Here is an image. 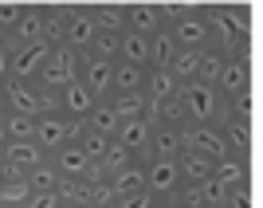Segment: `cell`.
<instances>
[{
  "mask_svg": "<svg viewBox=\"0 0 263 208\" xmlns=\"http://www.w3.org/2000/svg\"><path fill=\"white\" fill-rule=\"evenodd\" d=\"M12 79V47L8 44H0V87Z\"/></svg>",
  "mask_w": 263,
  "mask_h": 208,
  "instance_id": "obj_39",
  "label": "cell"
},
{
  "mask_svg": "<svg viewBox=\"0 0 263 208\" xmlns=\"http://www.w3.org/2000/svg\"><path fill=\"white\" fill-rule=\"evenodd\" d=\"M126 32H138L145 40H154L157 32H165L161 8H154V4H126Z\"/></svg>",
  "mask_w": 263,
  "mask_h": 208,
  "instance_id": "obj_12",
  "label": "cell"
},
{
  "mask_svg": "<svg viewBox=\"0 0 263 208\" xmlns=\"http://www.w3.org/2000/svg\"><path fill=\"white\" fill-rule=\"evenodd\" d=\"M110 106L118 114V122H134V118H145V110H149V99L145 94H110Z\"/></svg>",
  "mask_w": 263,
  "mask_h": 208,
  "instance_id": "obj_24",
  "label": "cell"
},
{
  "mask_svg": "<svg viewBox=\"0 0 263 208\" xmlns=\"http://www.w3.org/2000/svg\"><path fill=\"white\" fill-rule=\"evenodd\" d=\"M228 138H232V145H243V142H248V138H243V126H240V122H232V126H228Z\"/></svg>",
  "mask_w": 263,
  "mask_h": 208,
  "instance_id": "obj_40",
  "label": "cell"
},
{
  "mask_svg": "<svg viewBox=\"0 0 263 208\" xmlns=\"http://www.w3.org/2000/svg\"><path fill=\"white\" fill-rule=\"evenodd\" d=\"M200 200H204V208H220L224 204V200H228V188L220 185V181H204V185H200Z\"/></svg>",
  "mask_w": 263,
  "mask_h": 208,
  "instance_id": "obj_36",
  "label": "cell"
},
{
  "mask_svg": "<svg viewBox=\"0 0 263 208\" xmlns=\"http://www.w3.org/2000/svg\"><path fill=\"white\" fill-rule=\"evenodd\" d=\"M47 59H51V44H20V47H12V79H16V83H35Z\"/></svg>",
  "mask_w": 263,
  "mask_h": 208,
  "instance_id": "obj_7",
  "label": "cell"
},
{
  "mask_svg": "<svg viewBox=\"0 0 263 208\" xmlns=\"http://www.w3.org/2000/svg\"><path fill=\"white\" fill-rule=\"evenodd\" d=\"M106 208H118V204H106Z\"/></svg>",
  "mask_w": 263,
  "mask_h": 208,
  "instance_id": "obj_46",
  "label": "cell"
},
{
  "mask_svg": "<svg viewBox=\"0 0 263 208\" xmlns=\"http://www.w3.org/2000/svg\"><path fill=\"white\" fill-rule=\"evenodd\" d=\"M181 99H185V110L193 122H212V114H216V94H212L209 83H189V87H181Z\"/></svg>",
  "mask_w": 263,
  "mask_h": 208,
  "instance_id": "obj_11",
  "label": "cell"
},
{
  "mask_svg": "<svg viewBox=\"0 0 263 208\" xmlns=\"http://www.w3.org/2000/svg\"><path fill=\"white\" fill-rule=\"evenodd\" d=\"M0 169H4V138H0Z\"/></svg>",
  "mask_w": 263,
  "mask_h": 208,
  "instance_id": "obj_43",
  "label": "cell"
},
{
  "mask_svg": "<svg viewBox=\"0 0 263 208\" xmlns=\"http://www.w3.org/2000/svg\"><path fill=\"white\" fill-rule=\"evenodd\" d=\"M59 204H63V197H59V193H32L24 208H59Z\"/></svg>",
  "mask_w": 263,
  "mask_h": 208,
  "instance_id": "obj_38",
  "label": "cell"
},
{
  "mask_svg": "<svg viewBox=\"0 0 263 208\" xmlns=\"http://www.w3.org/2000/svg\"><path fill=\"white\" fill-rule=\"evenodd\" d=\"M169 32H173L181 51H204V44H209V35H212V24L204 20V16H197V12H189L185 20L173 24Z\"/></svg>",
  "mask_w": 263,
  "mask_h": 208,
  "instance_id": "obj_8",
  "label": "cell"
},
{
  "mask_svg": "<svg viewBox=\"0 0 263 208\" xmlns=\"http://www.w3.org/2000/svg\"><path fill=\"white\" fill-rule=\"evenodd\" d=\"M118 63H134V67L149 71V40L138 35V32H126L118 40Z\"/></svg>",
  "mask_w": 263,
  "mask_h": 208,
  "instance_id": "obj_20",
  "label": "cell"
},
{
  "mask_svg": "<svg viewBox=\"0 0 263 208\" xmlns=\"http://www.w3.org/2000/svg\"><path fill=\"white\" fill-rule=\"evenodd\" d=\"M243 83H248V71H243V63H240V59H228V63L220 67V79H216V87L224 90V94L240 99V94H243Z\"/></svg>",
  "mask_w": 263,
  "mask_h": 208,
  "instance_id": "obj_26",
  "label": "cell"
},
{
  "mask_svg": "<svg viewBox=\"0 0 263 208\" xmlns=\"http://www.w3.org/2000/svg\"><path fill=\"white\" fill-rule=\"evenodd\" d=\"M87 134V122H79V118H67L63 110H47V114H40L35 118V142L44 145V154H59L63 145L79 142Z\"/></svg>",
  "mask_w": 263,
  "mask_h": 208,
  "instance_id": "obj_2",
  "label": "cell"
},
{
  "mask_svg": "<svg viewBox=\"0 0 263 208\" xmlns=\"http://www.w3.org/2000/svg\"><path fill=\"white\" fill-rule=\"evenodd\" d=\"M185 134V149H197V154L212 157V161H220V157H228V145H224V138H220L216 130H209V126H189Z\"/></svg>",
  "mask_w": 263,
  "mask_h": 208,
  "instance_id": "obj_14",
  "label": "cell"
},
{
  "mask_svg": "<svg viewBox=\"0 0 263 208\" xmlns=\"http://www.w3.org/2000/svg\"><path fill=\"white\" fill-rule=\"evenodd\" d=\"M24 12H28V8H16V4H0V35H4V44H12V35H16V28H20Z\"/></svg>",
  "mask_w": 263,
  "mask_h": 208,
  "instance_id": "obj_33",
  "label": "cell"
},
{
  "mask_svg": "<svg viewBox=\"0 0 263 208\" xmlns=\"http://www.w3.org/2000/svg\"><path fill=\"white\" fill-rule=\"evenodd\" d=\"M59 208H83V204H71V200H63V204H59Z\"/></svg>",
  "mask_w": 263,
  "mask_h": 208,
  "instance_id": "obj_44",
  "label": "cell"
},
{
  "mask_svg": "<svg viewBox=\"0 0 263 208\" xmlns=\"http://www.w3.org/2000/svg\"><path fill=\"white\" fill-rule=\"evenodd\" d=\"M200 59H204V51H177V59H173L169 71L177 75L181 87H189V83H197V79H200Z\"/></svg>",
  "mask_w": 263,
  "mask_h": 208,
  "instance_id": "obj_27",
  "label": "cell"
},
{
  "mask_svg": "<svg viewBox=\"0 0 263 208\" xmlns=\"http://www.w3.org/2000/svg\"><path fill=\"white\" fill-rule=\"evenodd\" d=\"M173 94H181V83H177L173 71H149V79H145V99L149 102H169Z\"/></svg>",
  "mask_w": 263,
  "mask_h": 208,
  "instance_id": "obj_21",
  "label": "cell"
},
{
  "mask_svg": "<svg viewBox=\"0 0 263 208\" xmlns=\"http://www.w3.org/2000/svg\"><path fill=\"white\" fill-rule=\"evenodd\" d=\"M79 145H83V149L90 154V161H95V165H102V161H106V154L114 149V138H106V134H95V130H87L83 138H79Z\"/></svg>",
  "mask_w": 263,
  "mask_h": 208,
  "instance_id": "obj_30",
  "label": "cell"
},
{
  "mask_svg": "<svg viewBox=\"0 0 263 208\" xmlns=\"http://www.w3.org/2000/svg\"><path fill=\"white\" fill-rule=\"evenodd\" d=\"M177 165H181V181H189V185H204L212 177V169H216V161L197 154V149H185V154L177 157Z\"/></svg>",
  "mask_w": 263,
  "mask_h": 208,
  "instance_id": "obj_17",
  "label": "cell"
},
{
  "mask_svg": "<svg viewBox=\"0 0 263 208\" xmlns=\"http://www.w3.org/2000/svg\"><path fill=\"white\" fill-rule=\"evenodd\" d=\"M118 208H157V197L149 193V188H142V193H130V197L114 200Z\"/></svg>",
  "mask_w": 263,
  "mask_h": 208,
  "instance_id": "obj_37",
  "label": "cell"
},
{
  "mask_svg": "<svg viewBox=\"0 0 263 208\" xmlns=\"http://www.w3.org/2000/svg\"><path fill=\"white\" fill-rule=\"evenodd\" d=\"M79 79H83V55L59 44V47H51V59L44 63V71H40V79H35V87L59 99V94H63L71 83H79Z\"/></svg>",
  "mask_w": 263,
  "mask_h": 208,
  "instance_id": "obj_1",
  "label": "cell"
},
{
  "mask_svg": "<svg viewBox=\"0 0 263 208\" xmlns=\"http://www.w3.org/2000/svg\"><path fill=\"white\" fill-rule=\"evenodd\" d=\"M118 114H114V106L110 102H99V106L87 114V130H95V134H106V138H114L118 134Z\"/></svg>",
  "mask_w": 263,
  "mask_h": 208,
  "instance_id": "obj_29",
  "label": "cell"
},
{
  "mask_svg": "<svg viewBox=\"0 0 263 208\" xmlns=\"http://www.w3.org/2000/svg\"><path fill=\"white\" fill-rule=\"evenodd\" d=\"M0 208H4V204H0Z\"/></svg>",
  "mask_w": 263,
  "mask_h": 208,
  "instance_id": "obj_47",
  "label": "cell"
},
{
  "mask_svg": "<svg viewBox=\"0 0 263 208\" xmlns=\"http://www.w3.org/2000/svg\"><path fill=\"white\" fill-rule=\"evenodd\" d=\"M28 185H32V193H59V185H63V177L55 173V165H40L32 177H28Z\"/></svg>",
  "mask_w": 263,
  "mask_h": 208,
  "instance_id": "obj_31",
  "label": "cell"
},
{
  "mask_svg": "<svg viewBox=\"0 0 263 208\" xmlns=\"http://www.w3.org/2000/svg\"><path fill=\"white\" fill-rule=\"evenodd\" d=\"M0 138H4V142H32L35 138V118L8 114V118L0 122Z\"/></svg>",
  "mask_w": 263,
  "mask_h": 208,
  "instance_id": "obj_28",
  "label": "cell"
},
{
  "mask_svg": "<svg viewBox=\"0 0 263 208\" xmlns=\"http://www.w3.org/2000/svg\"><path fill=\"white\" fill-rule=\"evenodd\" d=\"M95 12V24H99V35H126V8H114V4H99Z\"/></svg>",
  "mask_w": 263,
  "mask_h": 208,
  "instance_id": "obj_25",
  "label": "cell"
},
{
  "mask_svg": "<svg viewBox=\"0 0 263 208\" xmlns=\"http://www.w3.org/2000/svg\"><path fill=\"white\" fill-rule=\"evenodd\" d=\"M149 138H154V126H149L145 118L122 122L118 134H114V142H118L122 149H130L134 157H138V154H149Z\"/></svg>",
  "mask_w": 263,
  "mask_h": 208,
  "instance_id": "obj_16",
  "label": "cell"
},
{
  "mask_svg": "<svg viewBox=\"0 0 263 208\" xmlns=\"http://www.w3.org/2000/svg\"><path fill=\"white\" fill-rule=\"evenodd\" d=\"M99 106V99L90 94V87L79 79V83H71V87L59 94V110H63L67 118H79V122H87V114Z\"/></svg>",
  "mask_w": 263,
  "mask_h": 208,
  "instance_id": "obj_13",
  "label": "cell"
},
{
  "mask_svg": "<svg viewBox=\"0 0 263 208\" xmlns=\"http://www.w3.org/2000/svg\"><path fill=\"white\" fill-rule=\"evenodd\" d=\"M114 67L118 63H106V59H95V55H83V83L90 87V94L99 102H106L114 94Z\"/></svg>",
  "mask_w": 263,
  "mask_h": 208,
  "instance_id": "obj_10",
  "label": "cell"
},
{
  "mask_svg": "<svg viewBox=\"0 0 263 208\" xmlns=\"http://www.w3.org/2000/svg\"><path fill=\"white\" fill-rule=\"evenodd\" d=\"M4 94H8V110L12 114H24V118H40L47 110H59V99L47 94V90H40L35 83H16V79H8V83H4Z\"/></svg>",
  "mask_w": 263,
  "mask_h": 208,
  "instance_id": "obj_3",
  "label": "cell"
},
{
  "mask_svg": "<svg viewBox=\"0 0 263 208\" xmlns=\"http://www.w3.org/2000/svg\"><path fill=\"white\" fill-rule=\"evenodd\" d=\"M130 165H134V154H130V149H122V145L114 142V149L106 154V161H102L99 169H102L106 177H114V173H122V169H130Z\"/></svg>",
  "mask_w": 263,
  "mask_h": 208,
  "instance_id": "obj_34",
  "label": "cell"
},
{
  "mask_svg": "<svg viewBox=\"0 0 263 208\" xmlns=\"http://www.w3.org/2000/svg\"><path fill=\"white\" fill-rule=\"evenodd\" d=\"M95 40H99L95 12H90V8H71V12H67V20H63V47L87 55L90 47H95Z\"/></svg>",
  "mask_w": 263,
  "mask_h": 208,
  "instance_id": "obj_4",
  "label": "cell"
},
{
  "mask_svg": "<svg viewBox=\"0 0 263 208\" xmlns=\"http://www.w3.org/2000/svg\"><path fill=\"white\" fill-rule=\"evenodd\" d=\"M110 188H114V200H122V197H130V193H142V188H149V185H145V165H130V169L114 173V177H110Z\"/></svg>",
  "mask_w": 263,
  "mask_h": 208,
  "instance_id": "obj_23",
  "label": "cell"
},
{
  "mask_svg": "<svg viewBox=\"0 0 263 208\" xmlns=\"http://www.w3.org/2000/svg\"><path fill=\"white\" fill-rule=\"evenodd\" d=\"M145 79H149L145 67L118 63L114 67V94H145Z\"/></svg>",
  "mask_w": 263,
  "mask_h": 208,
  "instance_id": "obj_19",
  "label": "cell"
},
{
  "mask_svg": "<svg viewBox=\"0 0 263 208\" xmlns=\"http://www.w3.org/2000/svg\"><path fill=\"white\" fill-rule=\"evenodd\" d=\"M51 165H55V173L63 177V181H90V177L102 173L79 142H71V145H63L59 154H51Z\"/></svg>",
  "mask_w": 263,
  "mask_h": 208,
  "instance_id": "obj_5",
  "label": "cell"
},
{
  "mask_svg": "<svg viewBox=\"0 0 263 208\" xmlns=\"http://www.w3.org/2000/svg\"><path fill=\"white\" fill-rule=\"evenodd\" d=\"M157 208H185V204H181L177 197H161V200H157Z\"/></svg>",
  "mask_w": 263,
  "mask_h": 208,
  "instance_id": "obj_42",
  "label": "cell"
},
{
  "mask_svg": "<svg viewBox=\"0 0 263 208\" xmlns=\"http://www.w3.org/2000/svg\"><path fill=\"white\" fill-rule=\"evenodd\" d=\"M145 185H149L154 197H177V188H181V165L154 157L145 165Z\"/></svg>",
  "mask_w": 263,
  "mask_h": 208,
  "instance_id": "obj_9",
  "label": "cell"
},
{
  "mask_svg": "<svg viewBox=\"0 0 263 208\" xmlns=\"http://www.w3.org/2000/svg\"><path fill=\"white\" fill-rule=\"evenodd\" d=\"M51 157L44 154V145L35 142H4V169L16 177H32L40 165H47Z\"/></svg>",
  "mask_w": 263,
  "mask_h": 208,
  "instance_id": "obj_6",
  "label": "cell"
},
{
  "mask_svg": "<svg viewBox=\"0 0 263 208\" xmlns=\"http://www.w3.org/2000/svg\"><path fill=\"white\" fill-rule=\"evenodd\" d=\"M8 114H12V110H8V94H4V87H0V122L8 118Z\"/></svg>",
  "mask_w": 263,
  "mask_h": 208,
  "instance_id": "obj_41",
  "label": "cell"
},
{
  "mask_svg": "<svg viewBox=\"0 0 263 208\" xmlns=\"http://www.w3.org/2000/svg\"><path fill=\"white\" fill-rule=\"evenodd\" d=\"M185 154V134L177 126H154V138H149V157H161V161H177Z\"/></svg>",
  "mask_w": 263,
  "mask_h": 208,
  "instance_id": "obj_15",
  "label": "cell"
},
{
  "mask_svg": "<svg viewBox=\"0 0 263 208\" xmlns=\"http://www.w3.org/2000/svg\"><path fill=\"white\" fill-rule=\"evenodd\" d=\"M20 44H44V8L24 12V20H20V28H16L8 47H20Z\"/></svg>",
  "mask_w": 263,
  "mask_h": 208,
  "instance_id": "obj_22",
  "label": "cell"
},
{
  "mask_svg": "<svg viewBox=\"0 0 263 208\" xmlns=\"http://www.w3.org/2000/svg\"><path fill=\"white\" fill-rule=\"evenodd\" d=\"M4 181H8V177H4V169H0V188H4Z\"/></svg>",
  "mask_w": 263,
  "mask_h": 208,
  "instance_id": "obj_45",
  "label": "cell"
},
{
  "mask_svg": "<svg viewBox=\"0 0 263 208\" xmlns=\"http://www.w3.org/2000/svg\"><path fill=\"white\" fill-rule=\"evenodd\" d=\"M177 40H173V32L165 28V32H157L154 40H149V71H169L173 67V59H177Z\"/></svg>",
  "mask_w": 263,
  "mask_h": 208,
  "instance_id": "obj_18",
  "label": "cell"
},
{
  "mask_svg": "<svg viewBox=\"0 0 263 208\" xmlns=\"http://www.w3.org/2000/svg\"><path fill=\"white\" fill-rule=\"evenodd\" d=\"M118 40H122V35H99V40H95V47H90L87 55L106 59V63H118Z\"/></svg>",
  "mask_w": 263,
  "mask_h": 208,
  "instance_id": "obj_35",
  "label": "cell"
},
{
  "mask_svg": "<svg viewBox=\"0 0 263 208\" xmlns=\"http://www.w3.org/2000/svg\"><path fill=\"white\" fill-rule=\"evenodd\" d=\"M212 181H220L224 188H236V185L243 181V169H240L236 161H232V157H220V161H216V169H212Z\"/></svg>",
  "mask_w": 263,
  "mask_h": 208,
  "instance_id": "obj_32",
  "label": "cell"
}]
</instances>
